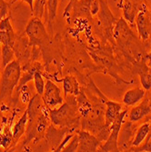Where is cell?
Returning a JSON list of instances; mask_svg holds the SVG:
<instances>
[{
	"mask_svg": "<svg viewBox=\"0 0 151 152\" xmlns=\"http://www.w3.org/2000/svg\"><path fill=\"white\" fill-rule=\"evenodd\" d=\"M66 100L58 108H48L49 119L54 126L58 128H67L76 131L80 126V115L77 111L76 96L67 95L65 96Z\"/></svg>",
	"mask_w": 151,
	"mask_h": 152,
	"instance_id": "6da1fadb",
	"label": "cell"
},
{
	"mask_svg": "<svg viewBox=\"0 0 151 152\" xmlns=\"http://www.w3.org/2000/svg\"><path fill=\"white\" fill-rule=\"evenodd\" d=\"M21 77V66L18 60H13L4 67L1 86H0V99L11 96L14 89L18 85Z\"/></svg>",
	"mask_w": 151,
	"mask_h": 152,
	"instance_id": "7a4b0ae2",
	"label": "cell"
},
{
	"mask_svg": "<svg viewBox=\"0 0 151 152\" xmlns=\"http://www.w3.org/2000/svg\"><path fill=\"white\" fill-rule=\"evenodd\" d=\"M117 21L113 14L109 8L106 0H100V9L97 14V19L95 21V26L97 27L98 32L114 44L113 30Z\"/></svg>",
	"mask_w": 151,
	"mask_h": 152,
	"instance_id": "3957f363",
	"label": "cell"
},
{
	"mask_svg": "<svg viewBox=\"0 0 151 152\" xmlns=\"http://www.w3.org/2000/svg\"><path fill=\"white\" fill-rule=\"evenodd\" d=\"M25 32L31 47L47 46L50 41L46 26L39 18H32L27 23Z\"/></svg>",
	"mask_w": 151,
	"mask_h": 152,
	"instance_id": "277c9868",
	"label": "cell"
},
{
	"mask_svg": "<svg viewBox=\"0 0 151 152\" xmlns=\"http://www.w3.org/2000/svg\"><path fill=\"white\" fill-rule=\"evenodd\" d=\"M128 109L121 111L118 116L116 118L114 122L111 124V131L109 134L105 144H101L98 148V151H105V152H111V151H119L118 148V135L121 129V126L123 122L125 121V117L128 115Z\"/></svg>",
	"mask_w": 151,
	"mask_h": 152,
	"instance_id": "5b68a950",
	"label": "cell"
},
{
	"mask_svg": "<svg viewBox=\"0 0 151 152\" xmlns=\"http://www.w3.org/2000/svg\"><path fill=\"white\" fill-rule=\"evenodd\" d=\"M41 96L45 106L48 108H55L60 106L65 100L61 95V89L49 79L46 82L45 89Z\"/></svg>",
	"mask_w": 151,
	"mask_h": 152,
	"instance_id": "8992f818",
	"label": "cell"
},
{
	"mask_svg": "<svg viewBox=\"0 0 151 152\" xmlns=\"http://www.w3.org/2000/svg\"><path fill=\"white\" fill-rule=\"evenodd\" d=\"M135 22L136 24V27H138L140 39H142L143 42H146L151 34V24L150 18L148 17L147 7L144 3L136 17Z\"/></svg>",
	"mask_w": 151,
	"mask_h": 152,
	"instance_id": "52a82bcc",
	"label": "cell"
},
{
	"mask_svg": "<svg viewBox=\"0 0 151 152\" xmlns=\"http://www.w3.org/2000/svg\"><path fill=\"white\" fill-rule=\"evenodd\" d=\"M78 135V148L77 151H84V152H94L98 151V148L102 144L97 137L91 132L82 129L77 131Z\"/></svg>",
	"mask_w": 151,
	"mask_h": 152,
	"instance_id": "ba28073f",
	"label": "cell"
},
{
	"mask_svg": "<svg viewBox=\"0 0 151 152\" xmlns=\"http://www.w3.org/2000/svg\"><path fill=\"white\" fill-rule=\"evenodd\" d=\"M134 122H123L118 135V148L119 151H127L131 148L132 139L136 134V127Z\"/></svg>",
	"mask_w": 151,
	"mask_h": 152,
	"instance_id": "9c48e42d",
	"label": "cell"
},
{
	"mask_svg": "<svg viewBox=\"0 0 151 152\" xmlns=\"http://www.w3.org/2000/svg\"><path fill=\"white\" fill-rule=\"evenodd\" d=\"M118 7L123 11L124 19L129 23H134L136 15L143 5L142 0H118Z\"/></svg>",
	"mask_w": 151,
	"mask_h": 152,
	"instance_id": "30bf717a",
	"label": "cell"
},
{
	"mask_svg": "<svg viewBox=\"0 0 151 152\" xmlns=\"http://www.w3.org/2000/svg\"><path fill=\"white\" fill-rule=\"evenodd\" d=\"M73 131L67 128H55L53 126H49L47 130L46 131V139L52 151H56L64 137L67 133H72Z\"/></svg>",
	"mask_w": 151,
	"mask_h": 152,
	"instance_id": "8fae6325",
	"label": "cell"
},
{
	"mask_svg": "<svg viewBox=\"0 0 151 152\" xmlns=\"http://www.w3.org/2000/svg\"><path fill=\"white\" fill-rule=\"evenodd\" d=\"M151 113V104H150V98L147 95H145L144 99L139 105H135L134 107H132L128 115V119L131 122H138L140 119H143L147 116H148Z\"/></svg>",
	"mask_w": 151,
	"mask_h": 152,
	"instance_id": "7c38bea8",
	"label": "cell"
},
{
	"mask_svg": "<svg viewBox=\"0 0 151 152\" xmlns=\"http://www.w3.org/2000/svg\"><path fill=\"white\" fill-rule=\"evenodd\" d=\"M105 126L111 127V124L122 111V105L118 102L109 100L107 99L105 101Z\"/></svg>",
	"mask_w": 151,
	"mask_h": 152,
	"instance_id": "4fadbf2b",
	"label": "cell"
},
{
	"mask_svg": "<svg viewBox=\"0 0 151 152\" xmlns=\"http://www.w3.org/2000/svg\"><path fill=\"white\" fill-rule=\"evenodd\" d=\"M45 104L42 100L41 95L37 94L33 96V99L29 100L28 107H27V116H28V120L33 121L35 120L41 113L43 112V109L45 107Z\"/></svg>",
	"mask_w": 151,
	"mask_h": 152,
	"instance_id": "5bb4252c",
	"label": "cell"
},
{
	"mask_svg": "<svg viewBox=\"0 0 151 152\" xmlns=\"http://www.w3.org/2000/svg\"><path fill=\"white\" fill-rule=\"evenodd\" d=\"M76 100H77V111L81 118H87L92 109V103L88 98V96L83 88H81L80 92L76 96Z\"/></svg>",
	"mask_w": 151,
	"mask_h": 152,
	"instance_id": "9a60e30c",
	"label": "cell"
},
{
	"mask_svg": "<svg viewBox=\"0 0 151 152\" xmlns=\"http://www.w3.org/2000/svg\"><path fill=\"white\" fill-rule=\"evenodd\" d=\"M146 93V90L141 88H131L128 90L123 96V103L127 107H133L144 99Z\"/></svg>",
	"mask_w": 151,
	"mask_h": 152,
	"instance_id": "2e32d148",
	"label": "cell"
},
{
	"mask_svg": "<svg viewBox=\"0 0 151 152\" xmlns=\"http://www.w3.org/2000/svg\"><path fill=\"white\" fill-rule=\"evenodd\" d=\"M150 130H151V122H145L141 126H139V128L136 131L135 137L133 139L131 143V147L136 148L141 146L144 143V141L147 140V135L149 134Z\"/></svg>",
	"mask_w": 151,
	"mask_h": 152,
	"instance_id": "e0dca14e",
	"label": "cell"
},
{
	"mask_svg": "<svg viewBox=\"0 0 151 152\" xmlns=\"http://www.w3.org/2000/svg\"><path fill=\"white\" fill-rule=\"evenodd\" d=\"M61 81L63 82V88H64V94L65 96H66L67 95H74L77 96L81 88L80 86L77 82V79L76 78V77L74 76H66L65 77H63L61 79Z\"/></svg>",
	"mask_w": 151,
	"mask_h": 152,
	"instance_id": "ac0fdd59",
	"label": "cell"
},
{
	"mask_svg": "<svg viewBox=\"0 0 151 152\" xmlns=\"http://www.w3.org/2000/svg\"><path fill=\"white\" fill-rule=\"evenodd\" d=\"M27 122H28V116H27V111L26 110L25 113L22 115V117L18 121V123L13 128L12 137H13V140H15V142H17L20 139V137L25 134Z\"/></svg>",
	"mask_w": 151,
	"mask_h": 152,
	"instance_id": "d6986e66",
	"label": "cell"
},
{
	"mask_svg": "<svg viewBox=\"0 0 151 152\" xmlns=\"http://www.w3.org/2000/svg\"><path fill=\"white\" fill-rule=\"evenodd\" d=\"M59 0H47V23L51 34L53 33L54 21L57 18L58 7Z\"/></svg>",
	"mask_w": 151,
	"mask_h": 152,
	"instance_id": "ffe728a7",
	"label": "cell"
},
{
	"mask_svg": "<svg viewBox=\"0 0 151 152\" xmlns=\"http://www.w3.org/2000/svg\"><path fill=\"white\" fill-rule=\"evenodd\" d=\"M140 77V81L143 88L146 91H149L151 89V69L150 67L147 65H145L143 67H141L140 71L139 72Z\"/></svg>",
	"mask_w": 151,
	"mask_h": 152,
	"instance_id": "44dd1931",
	"label": "cell"
},
{
	"mask_svg": "<svg viewBox=\"0 0 151 152\" xmlns=\"http://www.w3.org/2000/svg\"><path fill=\"white\" fill-rule=\"evenodd\" d=\"M14 57H15L14 48L10 45L4 44L2 48V66L5 67L8 63L14 60Z\"/></svg>",
	"mask_w": 151,
	"mask_h": 152,
	"instance_id": "7402d4cb",
	"label": "cell"
},
{
	"mask_svg": "<svg viewBox=\"0 0 151 152\" xmlns=\"http://www.w3.org/2000/svg\"><path fill=\"white\" fill-rule=\"evenodd\" d=\"M34 82H35V88L36 90V93L42 96L44 89H45V86H46V83L44 81L43 76L41 74L40 71H36L34 74Z\"/></svg>",
	"mask_w": 151,
	"mask_h": 152,
	"instance_id": "603a6c76",
	"label": "cell"
},
{
	"mask_svg": "<svg viewBox=\"0 0 151 152\" xmlns=\"http://www.w3.org/2000/svg\"><path fill=\"white\" fill-rule=\"evenodd\" d=\"M77 148H78V135L74 134L73 137L70 139V140L65 146L62 151L74 152V151H77Z\"/></svg>",
	"mask_w": 151,
	"mask_h": 152,
	"instance_id": "cb8c5ba5",
	"label": "cell"
},
{
	"mask_svg": "<svg viewBox=\"0 0 151 152\" xmlns=\"http://www.w3.org/2000/svg\"><path fill=\"white\" fill-rule=\"evenodd\" d=\"M9 7H10V3H7L6 0H0V21L7 18Z\"/></svg>",
	"mask_w": 151,
	"mask_h": 152,
	"instance_id": "d4e9b609",
	"label": "cell"
},
{
	"mask_svg": "<svg viewBox=\"0 0 151 152\" xmlns=\"http://www.w3.org/2000/svg\"><path fill=\"white\" fill-rule=\"evenodd\" d=\"M16 1H18V0H13V1L11 2V4H13L14 2H16ZM22 1L26 2L27 5H28L29 7H30L31 12H33V7H34V1H35V0H22Z\"/></svg>",
	"mask_w": 151,
	"mask_h": 152,
	"instance_id": "484cf974",
	"label": "cell"
},
{
	"mask_svg": "<svg viewBox=\"0 0 151 152\" xmlns=\"http://www.w3.org/2000/svg\"><path fill=\"white\" fill-rule=\"evenodd\" d=\"M146 60H147V64L149 67H151V52L147 55V56L146 57Z\"/></svg>",
	"mask_w": 151,
	"mask_h": 152,
	"instance_id": "4316f807",
	"label": "cell"
},
{
	"mask_svg": "<svg viewBox=\"0 0 151 152\" xmlns=\"http://www.w3.org/2000/svg\"><path fill=\"white\" fill-rule=\"evenodd\" d=\"M8 1H9V3H10V4H11V2H12V1H13V0H8Z\"/></svg>",
	"mask_w": 151,
	"mask_h": 152,
	"instance_id": "83f0119b",
	"label": "cell"
}]
</instances>
